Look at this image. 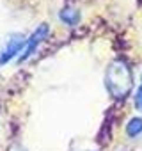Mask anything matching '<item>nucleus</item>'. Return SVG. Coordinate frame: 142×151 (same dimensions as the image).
<instances>
[{"label":"nucleus","instance_id":"f257e3e1","mask_svg":"<svg viewBox=\"0 0 142 151\" xmlns=\"http://www.w3.org/2000/svg\"><path fill=\"white\" fill-rule=\"evenodd\" d=\"M105 87L114 100H124L133 89V73L126 60L115 59L108 64L105 73Z\"/></svg>","mask_w":142,"mask_h":151},{"label":"nucleus","instance_id":"f03ea898","mask_svg":"<svg viewBox=\"0 0 142 151\" xmlns=\"http://www.w3.org/2000/svg\"><path fill=\"white\" fill-rule=\"evenodd\" d=\"M25 43H27V39H23V36H20V34L18 36H11L7 39V43L4 45L2 52H0V66L7 64L9 60H13L14 57H18V53L23 52Z\"/></svg>","mask_w":142,"mask_h":151},{"label":"nucleus","instance_id":"7ed1b4c3","mask_svg":"<svg viewBox=\"0 0 142 151\" xmlns=\"http://www.w3.org/2000/svg\"><path fill=\"white\" fill-rule=\"evenodd\" d=\"M48 34H50V29H48V25H39L34 32H32V36L27 39V43H25V48H23V52H22V55L18 57V60H27L34 52H36V48L48 37Z\"/></svg>","mask_w":142,"mask_h":151},{"label":"nucleus","instance_id":"20e7f679","mask_svg":"<svg viewBox=\"0 0 142 151\" xmlns=\"http://www.w3.org/2000/svg\"><path fill=\"white\" fill-rule=\"evenodd\" d=\"M59 18H60L66 25L75 27V25H78V22H80V11H78L77 7H73V6H66L64 9H60Z\"/></svg>","mask_w":142,"mask_h":151},{"label":"nucleus","instance_id":"39448f33","mask_svg":"<svg viewBox=\"0 0 142 151\" xmlns=\"http://www.w3.org/2000/svg\"><path fill=\"white\" fill-rule=\"evenodd\" d=\"M142 133V117H131L126 123V135L128 137H138Z\"/></svg>","mask_w":142,"mask_h":151},{"label":"nucleus","instance_id":"423d86ee","mask_svg":"<svg viewBox=\"0 0 142 151\" xmlns=\"http://www.w3.org/2000/svg\"><path fill=\"white\" fill-rule=\"evenodd\" d=\"M135 105H137V109H140V110H142V84H140V87H138V91H137Z\"/></svg>","mask_w":142,"mask_h":151},{"label":"nucleus","instance_id":"0eeeda50","mask_svg":"<svg viewBox=\"0 0 142 151\" xmlns=\"http://www.w3.org/2000/svg\"><path fill=\"white\" fill-rule=\"evenodd\" d=\"M7 151H25V149H23L22 146H18V144H13V146H11Z\"/></svg>","mask_w":142,"mask_h":151}]
</instances>
